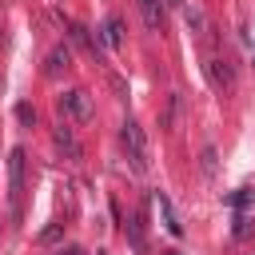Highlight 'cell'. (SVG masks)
Here are the masks:
<instances>
[{
	"instance_id": "obj_9",
	"label": "cell",
	"mask_w": 255,
	"mask_h": 255,
	"mask_svg": "<svg viewBox=\"0 0 255 255\" xmlns=\"http://www.w3.org/2000/svg\"><path fill=\"white\" fill-rule=\"evenodd\" d=\"M52 139H56V147H60V151H68V155H72V159H76V155H80V143H76V135H72V128H68V124H64V120H60V128H56V131H52Z\"/></svg>"
},
{
	"instance_id": "obj_18",
	"label": "cell",
	"mask_w": 255,
	"mask_h": 255,
	"mask_svg": "<svg viewBox=\"0 0 255 255\" xmlns=\"http://www.w3.org/2000/svg\"><path fill=\"white\" fill-rule=\"evenodd\" d=\"M163 255H179V251H163Z\"/></svg>"
},
{
	"instance_id": "obj_2",
	"label": "cell",
	"mask_w": 255,
	"mask_h": 255,
	"mask_svg": "<svg viewBox=\"0 0 255 255\" xmlns=\"http://www.w3.org/2000/svg\"><path fill=\"white\" fill-rule=\"evenodd\" d=\"M8 207H12V219H20V211H24V147L8 151Z\"/></svg>"
},
{
	"instance_id": "obj_6",
	"label": "cell",
	"mask_w": 255,
	"mask_h": 255,
	"mask_svg": "<svg viewBox=\"0 0 255 255\" xmlns=\"http://www.w3.org/2000/svg\"><path fill=\"white\" fill-rule=\"evenodd\" d=\"M139 4V16H143V28L147 32H163V0H135Z\"/></svg>"
},
{
	"instance_id": "obj_14",
	"label": "cell",
	"mask_w": 255,
	"mask_h": 255,
	"mask_svg": "<svg viewBox=\"0 0 255 255\" xmlns=\"http://www.w3.org/2000/svg\"><path fill=\"white\" fill-rule=\"evenodd\" d=\"M231 203H235L239 211H243V207H251V203H255V187H239V191L231 195Z\"/></svg>"
},
{
	"instance_id": "obj_13",
	"label": "cell",
	"mask_w": 255,
	"mask_h": 255,
	"mask_svg": "<svg viewBox=\"0 0 255 255\" xmlns=\"http://www.w3.org/2000/svg\"><path fill=\"white\" fill-rule=\"evenodd\" d=\"M16 120H20L24 128H36V108H32V104H16Z\"/></svg>"
},
{
	"instance_id": "obj_16",
	"label": "cell",
	"mask_w": 255,
	"mask_h": 255,
	"mask_svg": "<svg viewBox=\"0 0 255 255\" xmlns=\"http://www.w3.org/2000/svg\"><path fill=\"white\" fill-rule=\"evenodd\" d=\"M183 16H187V24H191V28H203V16H199L195 8H183Z\"/></svg>"
},
{
	"instance_id": "obj_15",
	"label": "cell",
	"mask_w": 255,
	"mask_h": 255,
	"mask_svg": "<svg viewBox=\"0 0 255 255\" xmlns=\"http://www.w3.org/2000/svg\"><path fill=\"white\" fill-rule=\"evenodd\" d=\"M203 175H215V147H203Z\"/></svg>"
},
{
	"instance_id": "obj_10",
	"label": "cell",
	"mask_w": 255,
	"mask_h": 255,
	"mask_svg": "<svg viewBox=\"0 0 255 255\" xmlns=\"http://www.w3.org/2000/svg\"><path fill=\"white\" fill-rule=\"evenodd\" d=\"M128 239H131V247H143V211L131 215V223H128Z\"/></svg>"
},
{
	"instance_id": "obj_11",
	"label": "cell",
	"mask_w": 255,
	"mask_h": 255,
	"mask_svg": "<svg viewBox=\"0 0 255 255\" xmlns=\"http://www.w3.org/2000/svg\"><path fill=\"white\" fill-rule=\"evenodd\" d=\"M68 36H72V44H84V48H92V32H88L84 24H76V20H68Z\"/></svg>"
},
{
	"instance_id": "obj_3",
	"label": "cell",
	"mask_w": 255,
	"mask_h": 255,
	"mask_svg": "<svg viewBox=\"0 0 255 255\" xmlns=\"http://www.w3.org/2000/svg\"><path fill=\"white\" fill-rule=\"evenodd\" d=\"M60 112H64V116H72L76 124H88V120L96 116V108H92V96H88L84 88H72V92H64V96H60Z\"/></svg>"
},
{
	"instance_id": "obj_1",
	"label": "cell",
	"mask_w": 255,
	"mask_h": 255,
	"mask_svg": "<svg viewBox=\"0 0 255 255\" xmlns=\"http://www.w3.org/2000/svg\"><path fill=\"white\" fill-rule=\"evenodd\" d=\"M120 143H124V155H128L131 171L143 175V171H147V135H143V128H139L135 120H124V128H120Z\"/></svg>"
},
{
	"instance_id": "obj_17",
	"label": "cell",
	"mask_w": 255,
	"mask_h": 255,
	"mask_svg": "<svg viewBox=\"0 0 255 255\" xmlns=\"http://www.w3.org/2000/svg\"><path fill=\"white\" fill-rule=\"evenodd\" d=\"M163 4H167V8H183V0H163Z\"/></svg>"
},
{
	"instance_id": "obj_5",
	"label": "cell",
	"mask_w": 255,
	"mask_h": 255,
	"mask_svg": "<svg viewBox=\"0 0 255 255\" xmlns=\"http://www.w3.org/2000/svg\"><path fill=\"white\" fill-rule=\"evenodd\" d=\"M155 203H159V219H163V231H167L171 239H183V223H179V215H175V203H171L163 191H155Z\"/></svg>"
},
{
	"instance_id": "obj_8",
	"label": "cell",
	"mask_w": 255,
	"mask_h": 255,
	"mask_svg": "<svg viewBox=\"0 0 255 255\" xmlns=\"http://www.w3.org/2000/svg\"><path fill=\"white\" fill-rule=\"evenodd\" d=\"M100 36H104L108 48H120V44H124V20H120V16H108L104 28H100Z\"/></svg>"
},
{
	"instance_id": "obj_7",
	"label": "cell",
	"mask_w": 255,
	"mask_h": 255,
	"mask_svg": "<svg viewBox=\"0 0 255 255\" xmlns=\"http://www.w3.org/2000/svg\"><path fill=\"white\" fill-rule=\"evenodd\" d=\"M68 64H72V52L60 44V48H52V52H48V60H44V76H60Z\"/></svg>"
},
{
	"instance_id": "obj_19",
	"label": "cell",
	"mask_w": 255,
	"mask_h": 255,
	"mask_svg": "<svg viewBox=\"0 0 255 255\" xmlns=\"http://www.w3.org/2000/svg\"><path fill=\"white\" fill-rule=\"evenodd\" d=\"M0 40H4V32H0Z\"/></svg>"
},
{
	"instance_id": "obj_4",
	"label": "cell",
	"mask_w": 255,
	"mask_h": 255,
	"mask_svg": "<svg viewBox=\"0 0 255 255\" xmlns=\"http://www.w3.org/2000/svg\"><path fill=\"white\" fill-rule=\"evenodd\" d=\"M203 72H207L211 88H219V92H231V84H235V68H231V64L223 60V56H207Z\"/></svg>"
},
{
	"instance_id": "obj_12",
	"label": "cell",
	"mask_w": 255,
	"mask_h": 255,
	"mask_svg": "<svg viewBox=\"0 0 255 255\" xmlns=\"http://www.w3.org/2000/svg\"><path fill=\"white\" fill-rule=\"evenodd\" d=\"M60 235H64V223H48V227L36 235V243H40V247H48V243H56Z\"/></svg>"
}]
</instances>
